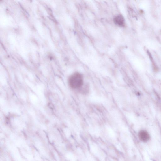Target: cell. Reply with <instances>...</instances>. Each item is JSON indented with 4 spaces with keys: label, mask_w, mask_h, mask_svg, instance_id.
<instances>
[{
    "label": "cell",
    "mask_w": 161,
    "mask_h": 161,
    "mask_svg": "<svg viewBox=\"0 0 161 161\" xmlns=\"http://www.w3.org/2000/svg\"><path fill=\"white\" fill-rule=\"evenodd\" d=\"M68 83L70 86L73 89L81 88L83 84V77L82 74L78 72L74 73L70 77Z\"/></svg>",
    "instance_id": "6da1fadb"
},
{
    "label": "cell",
    "mask_w": 161,
    "mask_h": 161,
    "mask_svg": "<svg viewBox=\"0 0 161 161\" xmlns=\"http://www.w3.org/2000/svg\"><path fill=\"white\" fill-rule=\"evenodd\" d=\"M114 22L115 25L121 27L125 26V20L124 17L120 14L114 17Z\"/></svg>",
    "instance_id": "7a4b0ae2"
},
{
    "label": "cell",
    "mask_w": 161,
    "mask_h": 161,
    "mask_svg": "<svg viewBox=\"0 0 161 161\" xmlns=\"http://www.w3.org/2000/svg\"><path fill=\"white\" fill-rule=\"evenodd\" d=\"M138 136L141 141L145 142L148 141L150 138L149 133L145 130H142L139 132Z\"/></svg>",
    "instance_id": "3957f363"
}]
</instances>
